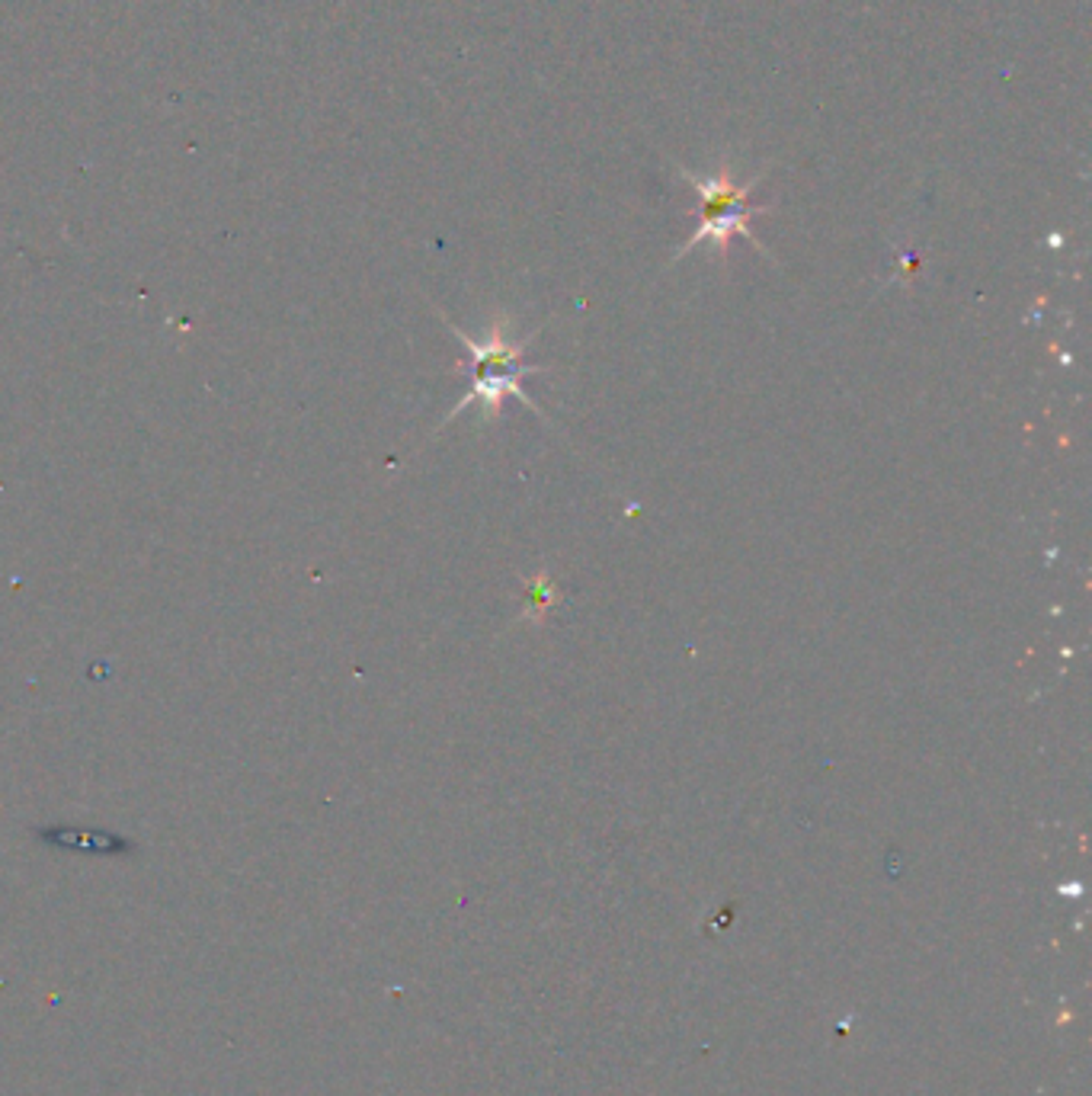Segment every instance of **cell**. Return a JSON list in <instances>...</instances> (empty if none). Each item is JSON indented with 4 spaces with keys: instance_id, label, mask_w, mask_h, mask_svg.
Masks as SVG:
<instances>
[{
    "instance_id": "6da1fadb",
    "label": "cell",
    "mask_w": 1092,
    "mask_h": 1096,
    "mask_svg": "<svg viewBox=\"0 0 1092 1096\" xmlns=\"http://www.w3.org/2000/svg\"><path fill=\"white\" fill-rule=\"evenodd\" d=\"M682 173H686L689 183L698 189V196H702V209H698L702 212V221H698V231L692 235V240H686V244L679 247L677 256L689 254L692 247L705 244V240L724 256L733 235H744L763 251V244L756 240L753 231H749V219H753L756 212H766L763 205H749V189L756 186V180H749L747 186H737L728 168L712 173V177H698V173H689V170Z\"/></svg>"
},
{
    "instance_id": "7a4b0ae2",
    "label": "cell",
    "mask_w": 1092,
    "mask_h": 1096,
    "mask_svg": "<svg viewBox=\"0 0 1092 1096\" xmlns=\"http://www.w3.org/2000/svg\"><path fill=\"white\" fill-rule=\"evenodd\" d=\"M522 587H526V610H522V619H529V622H541L557 603H561V593H557L555 580L548 577L545 571H538L536 577H522Z\"/></svg>"
}]
</instances>
